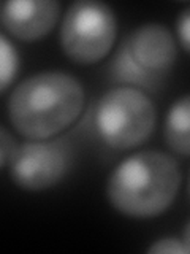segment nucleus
Returning <instances> with one entry per match:
<instances>
[{"label": "nucleus", "mask_w": 190, "mask_h": 254, "mask_svg": "<svg viewBox=\"0 0 190 254\" xmlns=\"http://www.w3.org/2000/svg\"><path fill=\"white\" fill-rule=\"evenodd\" d=\"M84 87L68 71L46 70L30 75L8 99V118L22 137L46 140L57 135L81 115Z\"/></svg>", "instance_id": "1"}, {"label": "nucleus", "mask_w": 190, "mask_h": 254, "mask_svg": "<svg viewBox=\"0 0 190 254\" xmlns=\"http://www.w3.org/2000/svg\"><path fill=\"white\" fill-rule=\"evenodd\" d=\"M182 183V172L173 156L158 149L132 154L119 162L106 181V197L119 213L149 219L173 205Z\"/></svg>", "instance_id": "2"}, {"label": "nucleus", "mask_w": 190, "mask_h": 254, "mask_svg": "<svg viewBox=\"0 0 190 254\" xmlns=\"http://www.w3.org/2000/svg\"><path fill=\"white\" fill-rule=\"evenodd\" d=\"M101 140L114 149H132L152 135L157 108L138 87L119 86L101 95L94 116Z\"/></svg>", "instance_id": "3"}, {"label": "nucleus", "mask_w": 190, "mask_h": 254, "mask_svg": "<svg viewBox=\"0 0 190 254\" xmlns=\"http://www.w3.org/2000/svg\"><path fill=\"white\" fill-rule=\"evenodd\" d=\"M117 35V19L113 8L103 2L78 0L63 14L60 46L71 61L94 64L111 51Z\"/></svg>", "instance_id": "4"}, {"label": "nucleus", "mask_w": 190, "mask_h": 254, "mask_svg": "<svg viewBox=\"0 0 190 254\" xmlns=\"http://www.w3.org/2000/svg\"><path fill=\"white\" fill-rule=\"evenodd\" d=\"M176 61V42L171 32L158 22L137 27L121 48L117 71L130 81L142 83L166 73Z\"/></svg>", "instance_id": "5"}, {"label": "nucleus", "mask_w": 190, "mask_h": 254, "mask_svg": "<svg viewBox=\"0 0 190 254\" xmlns=\"http://www.w3.org/2000/svg\"><path fill=\"white\" fill-rule=\"evenodd\" d=\"M10 177L26 190H45L57 185L71 165L67 141L32 140L16 146L10 161Z\"/></svg>", "instance_id": "6"}, {"label": "nucleus", "mask_w": 190, "mask_h": 254, "mask_svg": "<svg viewBox=\"0 0 190 254\" xmlns=\"http://www.w3.org/2000/svg\"><path fill=\"white\" fill-rule=\"evenodd\" d=\"M59 13L55 0H10L2 6V22L13 37L35 42L52 30Z\"/></svg>", "instance_id": "7"}, {"label": "nucleus", "mask_w": 190, "mask_h": 254, "mask_svg": "<svg viewBox=\"0 0 190 254\" xmlns=\"http://www.w3.org/2000/svg\"><path fill=\"white\" fill-rule=\"evenodd\" d=\"M189 107L190 97L184 94L173 102L165 121V140L168 146L181 156H189Z\"/></svg>", "instance_id": "8"}, {"label": "nucleus", "mask_w": 190, "mask_h": 254, "mask_svg": "<svg viewBox=\"0 0 190 254\" xmlns=\"http://www.w3.org/2000/svg\"><path fill=\"white\" fill-rule=\"evenodd\" d=\"M19 70V56L14 45L0 34V92L13 83Z\"/></svg>", "instance_id": "9"}, {"label": "nucleus", "mask_w": 190, "mask_h": 254, "mask_svg": "<svg viewBox=\"0 0 190 254\" xmlns=\"http://www.w3.org/2000/svg\"><path fill=\"white\" fill-rule=\"evenodd\" d=\"M147 253L154 254H189V243L181 242L179 238L166 237L157 240L147 248Z\"/></svg>", "instance_id": "10"}, {"label": "nucleus", "mask_w": 190, "mask_h": 254, "mask_svg": "<svg viewBox=\"0 0 190 254\" xmlns=\"http://www.w3.org/2000/svg\"><path fill=\"white\" fill-rule=\"evenodd\" d=\"M18 143L3 126H0V169L10 164Z\"/></svg>", "instance_id": "11"}, {"label": "nucleus", "mask_w": 190, "mask_h": 254, "mask_svg": "<svg viewBox=\"0 0 190 254\" xmlns=\"http://www.w3.org/2000/svg\"><path fill=\"white\" fill-rule=\"evenodd\" d=\"M189 29H190V11L189 8H186L182 11L181 18L178 19V35L184 51H189Z\"/></svg>", "instance_id": "12"}]
</instances>
